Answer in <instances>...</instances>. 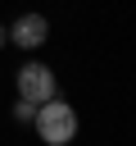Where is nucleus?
Returning <instances> with one entry per match:
<instances>
[{"label":"nucleus","mask_w":136,"mask_h":146,"mask_svg":"<svg viewBox=\"0 0 136 146\" xmlns=\"http://www.w3.org/2000/svg\"><path fill=\"white\" fill-rule=\"evenodd\" d=\"M32 128H36V137H41L45 146H73L82 119H77V110H73L63 96H54V100H41V105H36Z\"/></svg>","instance_id":"nucleus-1"},{"label":"nucleus","mask_w":136,"mask_h":146,"mask_svg":"<svg viewBox=\"0 0 136 146\" xmlns=\"http://www.w3.org/2000/svg\"><path fill=\"white\" fill-rule=\"evenodd\" d=\"M14 87H18V96L32 100V105L59 96V78H54V68H50L45 59H23V68L14 73Z\"/></svg>","instance_id":"nucleus-2"},{"label":"nucleus","mask_w":136,"mask_h":146,"mask_svg":"<svg viewBox=\"0 0 136 146\" xmlns=\"http://www.w3.org/2000/svg\"><path fill=\"white\" fill-rule=\"evenodd\" d=\"M50 41V18L45 14H18L9 23V46H18L23 55H36Z\"/></svg>","instance_id":"nucleus-3"},{"label":"nucleus","mask_w":136,"mask_h":146,"mask_svg":"<svg viewBox=\"0 0 136 146\" xmlns=\"http://www.w3.org/2000/svg\"><path fill=\"white\" fill-rule=\"evenodd\" d=\"M32 114H36V105L18 96V100H14V123H32Z\"/></svg>","instance_id":"nucleus-4"},{"label":"nucleus","mask_w":136,"mask_h":146,"mask_svg":"<svg viewBox=\"0 0 136 146\" xmlns=\"http://www.w3.org/2000/svg\"><path fill=\"white\" fill-rule=\"evenodd\" d=\"M5 46H9V27L0 23V50H5Z\"/></svg>","instance_id":"nucleus-5"}]
</instances>
